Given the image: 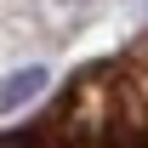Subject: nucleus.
<instances>
[{"mask_svg":"<svg viewBox=\"0 0 148 148\" xmlns=\"http://www.w3.org/2000/svg\"><path fill=\"white\" fill-rule=\"evenodd\" d=\"M0 148H148V34L74 69L34 120L0 131Z\"/></svg>","mask_w":148,"mask_h":148,"instance_id":"1","label":"nucleus"},{"mask_svg":"<svg viewBox=\"0 0 148 148\" xmlns=\"http://www.w3.org/2000/svg\"><path fill=\"white\" fill-rule=\"evenodd\" d=\"M40 86H46V69H17L6 86H0V108H17L23 97H34Z\"/></svg>","mask_w":148,"mask_h":148,"instance_id":"2","label":"nucleus"}]
</instances>
